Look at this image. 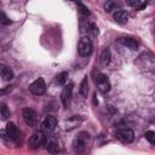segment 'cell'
<instances>
[{
	"mask_svg": "<svg viewBox=\"0 0 155 155\" xmlns=\"http://www.w3.org/2000/svg\"><path fill=\"white\" fill-rule=\"evenodd\" d=\"M88 140H90V134L87 132L79 133L75 137L74 142H73V149H74V151L75 153H82V151H85Z\"/></svg>",
	"mask_w": 155,
	"mask_h": 155,
	"instance_id": "obj_1",
	"label": "cell"
},
{
	"mask_svg": "<svg viewBox=\"0 0 155 155\" xmlns=\"http://www.w3.org/2000/svg\"><path fill=\"white\" fill-rule=\"evenodd\" d=\"M44 145H45V149L51 154H58L62 149L61 140L54 136H47Z\"/></svg>",
	"mask_w": 155,
	"mask_h": 155,
	"instance_id": "obj_2",
	"label": "cell"
},
{
	"mask_svg": "<svg viewBox=\"0 0 155 155\" xmlns=\"http://www.w3.org/2000/svg\"><path fill=\"white\" fill-rule=\"evenodd\" d=\"M78 51H79V54L82 56V57H87L91 54L92 52V41L90 38L87 36H84L80 39L79 41V45H78Z\"/></svg>",
	"mask_w": 155,
	"mask_h": 155,
	"instance_id": "obj_3",
	"label": "cell"
},
{
	"mask_svg": "<svg viewBox=\"0 0 155 155\" xmlns=\"http://www.w3.org/2000/svg\"><path fill=\"white\" fill-rule=\"evenodd\" d=\"M29 90L33 94H36V96H41L45 93L46 91V85H45V81L42 78H39L36 79L35 81H33L29 86Z\"/></svg>",
	"mask_w": 155,
	"mask_h": 155,
	"instance_id": "obj_4",
	"label": "cell"
},
{
	"mask_svg": "<svg viewBox=\"0 0 155 155\" xmlns=\"http://www.w3.org/2000/svg\"><path fill=\"white\" fill-rule=\"evenodd\" d=\"M116 138L119 140H121L122 143H131L134 138V134H133V131L130 130V128H119L115 133Z\"/></svg>",
	"mask_w": 155,
	"mask_h": 155,
	"instance_id": "obj_5",
	"label": "cell"
},
{
	"mask_svg": "<svg viewBox=\"0 0 155 155\" xmlns=\"http://www.w3.org/2000/svg\"><path fill=\"white\" fill-rule=\"evenodd\" d=\"M45 139H46V137H45V134H44L42 131L35 132V133L30 137V139H29V148H31V149H38L39 147L44 145Z\"/></svg>",
	"mask_w": 155,
	"mask_h": 155,
	"instance_id": "obj_6",
	"label": "cell"
},
{
	"mask_svg": "<svg viewBox=\"0 0 155 155\" xmlns=\"http://www.w3.org/2000/svg\"><path fill=\"white\" fill-rule=\"evenodd\" d=\"M96 85H97V88L103 93H107L110 90V82H109L108 78L103 74H99L96 78Z\"/></svg>",
	"mask_w": 155,
	"mask_h": 155,
	"instance_id": "obj_7",
	"label": "cell"
},
{
	"mask_svg": "<svg viewBox=\"0 0 155 155\" xmlns=\"http://www.w3.org/2000/svg\"><path fill=\"white\" fill-rule=\"evenodd\" d=\"M23 119H24L25 124L29 125V126H35L36 122H38V115H36V113H35L33 109H30V108L23 109Z\"/></svg>",
	"mask_w": 155,
	"mask_h": 155,
	"instance_id": "obj_8",
	"label": "cell"
},
{
	"mask_svg": "<svg viewBox=\"0 0 155 155\" xmlns=\"http://www.w3.org/2000/svg\"><path fill=\"white\" fill-rule=\"evenodd\" d=\"M56 126H57V120H56V117L48 115V116H46L45 120L42 121V124H41V130H42V131H53V130L56 128Z\"/></svg>",
	"mask_w": 155,
	"mask_h": 155,
	"instance_id": "obj_9",
	"label": "cell"
},
{
	"mask_svg": "<svg viewBox=\"0 0 155 155\" xmlns=\"http://www.w3.org/2000/svg\"><path fill=\"white\" fill-rule=\"evenodd\" d=\"M71 92H73V84H69V85L64 86V88L62 90L61 101H62V103H63L64 107L68 105V103L70 101V97H71Z\"/></svg>",
	"mask_w": 155,
	"mask_h": 155,
	"instance_id": "obj_10",
	"label": "cell"
},
{
	"mask_svg": "<svg viewBox=\"0 0 155 155\" xmlns=\"http://www.w3.org/2000/svg\"><path fill=\"white\" fill-rule=\"evenodd\" d=\"M5 134L7 136L8 139H11V140H17V138H18V131H17V127L15 126V124L7 122L6 128H5Z\"/></svg>",
	"mask_w": 155,
	"mask_h": 155,
	"instance_id": "obj_11",
	"label": "cell"
},
{
	"mask_svg": "<svg viewBox=\"0 0 155 155\" xmlns=\"http://www.w3.org/2000/svg\"><path fill=\"white\" fill-rule=\"evenodd\" d=\"M120 42L125 46H127L131 50H137L138 48V41L134 38H130V36H125V38H120Z\"/></svg>",
	"mask_w": 155,
	"mask_h": 155,
	"instance_id": "obj_12",
	"label": "cell"
},
{
	"mask_svg": "<svg viewBox=\"0 0 155 155\" xmlns=\"http://www.w3.org/2000/svg\"><path fill=\"white\" fill-rule=\"evenodd\" d=\"M128 17H130L128 13H127L126 11H122V10H119V11H116V12L114 13V19H115L117 23H120V24L127 23Z\"/></svg>",
	"mask_w": 155,
	"mask_h": 155,
	"instance_id": "obj_13",
	"label": "cell"
},
{
	"mask_svg": "<svg viewBox=\"0 0 155 155\" xmlns=\"http://www.w3.org/2000/svg\"><path fill=\"white\" fill-rule=\"evenodd\" d=\"M0 71H1V78L4 80H11L13 78V71L8 67H6V65H1Z\"/></svg>",
	"mask_w": 155,
	"mask_h": 155,
	"instance_id": "obj_14",
	"label": "cell"
},
{
	"mask_svg": "<svg viewBox=\"0 0 155 155\" xmlns=\"http://www.w3.org/2000/svg\"><path fill=\"white\" fill-rule=\"evenodd\" d=\"M80 93L82 97H87L88 93V81H87V76H85L80 84Z\"/></svg>",
	"mask_w": 155,
	"mask_h": 155,
	"instance_id": "obj_15",
	"label": "cell"
},
{
	"mask_svg": "<svg viewBox=\"0 0 155 155\" xmlns=\"http://www.w3.org/2000/svg\"><path fill=\"white\" fill-rule=\"evenodd\" d=\"M126 2H127V5L133 6V7L138 8V10H142V8H144V7L147 6L145 2H142V1H139V0H128V1H126Z\"/></svg>",
	"mask_w": 155,
	"mask_h": 155,
	"instance_id": "obj_16",
	"label": "cell"
},
{
	"mask_svg": "<svg viewBox=\"0 0 155 155\" xmlns=\"http://www.w3.org/2000/svg\"><path fill=\"white\" fill-rule=\"evenodd\" d=\"M67 80H68V71H62L61 74L57 75V80H56V82H57V85L62 86V85L65 84Z\"/></svg>",
	"mask_w": 155,
	"mask_h": 155,
	"instance_id": "obj_17",
	"label": "cell"
},
{
	"mask_svg": "<svg viewBox=\"0 0 155 155\" xmlns=\"http://www.w3.org/2000/svg\"><path fill=\"white\" fill-rule=\"evenodd\" d=\"M101 62H102L103 65H108L109 64V62H110V52H109V50L103 51V53L101 56Z\"/></svg>",
	"mask_w": 155,
	"mask_h": 155,
	"instance_id": "obj_18",
	"label": "cell"
},
{
	"mask_svg": "<svg viewBox=\"0 0 155 155\" xmlns=\"http://www.w3.org/2000/svg\"><path fill=\"white\" fill-rule=\"evenodd\" d=\"M145 138L148 139L149 143H151V144L155 145V131H148L145 133Z\"/></svg>",
	"mask_w": 155,
	"mask_h": 155,
	"instance_id": "obj_19",
	"label": "cell"
},
{
	"mask_svg": "<svg viewBox=\"0 0 155 155\" xmlns=\"http://www.w3.org/2000/svg\"><path fill=\"white\" fill-rule=\"evenodd\" d=\"M10 116V110L7 109L6 104H1V117L2 120H6Z\"/></svg>",
	"mask_w": 155,
	"mask_h": 155,
	"instance_id": "obj_20",
	"label": "cell"
},
{
	"mask_svg": "<svg viewBox=\"0 0 155 155\" xmlns=\"http://www.w3.org/2000/svg\"><path fill=\"white\" fill-rule=\"evenodd\" d=\"M115 7H116V4H115L114 1H107V2L104 4V10H105L107 12H110L111 10H115Z\"/></svg>",
	"mask_w": 155,
	"mask_h": 155,
	"instance_id": "obj_21",
	"label": "cell"
},
{
	"mask_svg": "<svg viewBox=\"0 0 155 155\" xmlns=\"http://www.w3.org/2000/svg\"><path fill=\"white\" fill-rule=\"evenodd\" d=\"M76 5H78V7L80 8V12H81L82 15H85V16H88V15H90V11H88V8H87V7H86V6H85L82 2H78Z\"/></svg>",
	"mask_w": 155,
	"mask_h": 155,
	"instance_id": "obj_22",
	"label": "cell"
},
{
	"mask_svg": "<svg viewBox=\"0 0 155 155\" xmlns=\"http://www.w3.org/2000/svg\"><path fill=\"white\" fill-rule=\"evenodd\" d=\"M0 19H1V23H2V24H10V23H11V21L5 16V13H1V15H0Z\"/></svg>",
	"mask_w": 155,
	"mask_h": 155,
	"instance_id": "obj_23",
	"label": "cell"
},
{
	"mask_svg": "<svg viewBox=\"0 0 155 155\" xmlns=\"http://www.w3.org/2000/svg\"><path fill=\"white\" fill-rule=\"evenodd\" d=\"M154 33H155V30H154Z\"/></svg>",
	"mask_w": 155,
	"mask_h": 155,
	"instance_id": "obj_24",
	"label": "cell"
}]
</instances>
